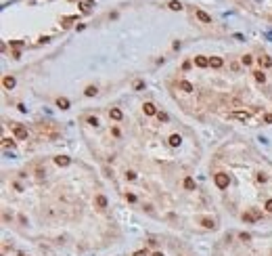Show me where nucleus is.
Here are the masks:
<instances>
[{
  "label": "nucleus",
  "mask_w": 272,
  "mask_h": 256,
  "mask_svg": "<svg viewBox=\"0 0 272 256\" xmlns=\"http://www.w3.org/2000/svg\"><path fill=\"white\" fill-rule=\"evenodd\" d=\"M2 145L4 147H15V141L13 139H2Z\"/></svg>",
  "instance_id": "obj_25"
},
{
  "label": "nucleus",
  "mask_w": 272,
  "mask_h": 256,
  "mask_svg": "<svg viewBox=\"0 0 272 256\" xmlns=\"http://www.w3.org/2000/svg\"><path fill=\"white\" fill-rule=\"evenodd\" d=\"M157 118H159V122H168V120H170L168 114H163V111H157Z\"/></svg>",
  "instance_id": "obj_24"
},
{
  "label": "nucleus",
  "mask_w": 272,
  "mask_h": 256,
  "mask_svg": "<svg viewBox=\"0 0 272 256\" xmlns=\"http://www.w3.org/2000/svg\"><path fill=\"white\" fill-rule=\"evenodd\" d=\"M197 19L203 21V23H212V17H209L205 11H197Z\"/></svg>",
  "instance_id": "obj_14"
},
{
  "label": "nucleus",
  "mask_w": 272,
  "mask_h": 256,
  "mask_svg": "<svg viewBox=\"0 0 272 256\" xmlns=\"http://www.w3.org/2000/svg\"><path fill=\"white\" fill-rule=\"evenodd\" d=\"M180 143H182V136H180V134H172V136H170V145H172V147H178Z\"/></svg>",
  "instance_id": "obj_16"
},
{
  "label": "nucleus",
  "mask_w": 272,
  "mask_h": 256,
  "mask_svg": "<svg viewBox=\"0 0 272 256\" xmlns=\"http://www.w3.org/2000/svg\"><path fill=\"white\" fill-rule=\"evenodd\" d=\"M57 107H61V109H69V99H67V97H59V99H57Z\"/></svg>",
  "instance_id": "obj_15"
},
{
  "label": "nucleus",
  "mask_w": 272,
  "mask_h": 256,
  "mask_svg": "<svg viewBox=\"0 0 272 256\" xmlns=\"http://www.w3.org/2000/svg\"><path fill=\"white\" fill-rule=\"evenodd\" d=\"M222 65H224L222 57H212V59H209V67H214V69H220Z\"/></svg>",
  "instance_id": "obj_11"
},
{
  "label": "nucleus",
  "mask_w": 272,
  "mask_h": 256,
  "mask_svg": "<svg viewBox=\"0 0 272 256\" xmlns=\"http://www.w3.org/2000/svg\"><path fill=\"white\" fill-rule=\"evenodd\" d=\"M258 63H260L262 67H272V59L268 57V55H262V57L258 59Z\"/></svg>",
  "instance_id": "obj_13"
},
{
  "label": "nucleus",
  "mask_w": 272,
  "mask_h": 256,
  "mask_svg": "<svg viewBox=\"0 0 272 256\" xmlns=\"http://www.w3.org/2000/svg\"><path fill=\"white\" fill-rule=\"evenodd\" d=\"M264 122H266V124H272V114H266V116H264Z\"/></svg>",
  "instance_id": "obj_32"
},
{
  "label": "nucleus",
  "mask_w": 272,
  "mask_h": 256,
  "mask_svg": "<svg viewBox=\"0 0 272 256\" xmlns=\"http://www.w3.org/2000/svg\"><path fill=\"white\" fill-rule=\"evenodd\" d=\"M258 183H266V176H264V174H262V172H260V174H258Z\"/></svg>",
  "instance_id": "obj_34"
},
{
  "label": "nucleus",
  "mask_w": 272,
  "mask_h": 256,
  "mask_svg": "<svg viewBox=\"0 0 272 256\" xmlns=\"http://www.w3.org/2000/svg\"><path fill=\"white\" fill-rule=\"evenodd\" d=\"M92 2H94V0H82V4H80V6H82V11H84V13H88V11H90Z\"/></svg>",
  "instance_id": "obj_20"
},
{
  "label": "nucleus",
  "mask_w": 272,
  "mask_h": 256,
  "mask_svg": "<svg viewBox=\"0 0 272 256\" xmlns=\"http://www.w3.org/2000/svg\"><path fill=\"white\" fill-rule=\"evenodd\" d=\"M94 204H96V208L103 210V208H107V197H105V195H96V197H94Z\"/></svg>",
  "instance_id": "obj_12"
},
{
  "label": "nucleus",
  "mask_w": 272,
  "mask_h": 256,
  "mask_svg": "<svg viewBox=\"0 0 272 256\" xmlns=\"http://www.w3.org/2000/svg\"><path fill=\"white\" fill-rule=\"evenodd\" d=\"M96 92H98V88H96V86H86V90H84V94H86V97H94Z\"/></svg>",
  "instance_id": "obj_19"
},
{
  "label": "nucleus",
  "mask_w": 272,
  "mask_h": 256,
  "mask_svg": "<svg viewBox=\"0 0 272 256\" xmlns=\"http://www.w3.org/2000/svg\"><path fill=\"white\" fill-rule=\"evenodd\" d=\"M13 134H15L17 139H27V130L21 126V124H15V126H13Z\"/></svg>",
  "instance_id": "obj_2"
},
{
  "label": "nucleus",
  "mask_w": 272,
  "mask_h": 256,
  "mask_svg": "<svg viewBox=\"0 0 272 256\" xmlns=\"http://www.w3.org/2000/svg\"><path fill=\"white\" fill-rule=\"evenodd\" d=\"M266 210L272 214V200H268V202H266Z\"/></svg>",
  "instance_id": "obj_35"
},
{
  "label": "nucleus",
  "mask_w": 272,
  "mask_h": 256,
  "mask_svg": "<svg viewBox=\"0 0 272 256\" xmlns=\"http://www.w3.org/2000/svg\"><path fill=\"white\" fill-rule=\"evenodd\" d=\"M241 218H243V222H253V220H255V216H253V214H243V216H241Z\"/></svg>",
  "instance_id": "obj_22"
},
{
  "label": "nucleus",
  "mask_w": 272,
  "mask_h": 256,
  "mask_svg": "<svg viewBox=\"0 0 272 256\" xmlns=\"http://www.w3.org/2000/svg\"><path fill=\"white\" fill-rule=\"evenodd\" d=\"M126 200H128V202H136V195L134 193H126Z\"/></svg>",
  "instance_id": "obj_31"
},
{
  "label": "nucleus",
  "mask_w": 272,
  "mask_h": 256,
  "mask_svg": "<svg viewBox=\"0 0 272 256\" xmlns=\"http://www.w3.org/2000/svg\"><path fill=\"white\" fill-rule=\"evenodd\" d=\"M88 124H90V126H98V118H96V116H90V118H88Z\"/></svg>",
  "instance_id": "obj_27"
},
{
  "label": "nucleus",
  "mask_w": 272,
  "mask_h": 256,
  "mask_svg": "<svg viewBox=\"0 0 272 256\" xmlns=\"http://www.w3.org/2000/svg\"><path fill=\"white\" fill-rule=\"evenodd\" d=\"M230 118H234V120H241V122H247L251 116H249L247 111H232V114H230Z\"/></svg>",
  "instance_id": "obj_5"
},
{
  "label": "nucleus",
  "mask_w": 272,
  "mask_h": 256,
  "mask_svg": "<svg viewBox=\"0 0 272 256\" xmlns=\"http://www.w3.org/2000/svg\"><path fill=\"white\" fill-rule=\"evenodd\" d=\"M153 256H163V254H161V252H155V254H153Z\"/></svg>",
  "instance_id": "obj_37"
},
{
  "label": "nucleus",
  "mask_w": 272,
  "mask_h": 256,
  "mask_svg": "<svg viewBox=\"0 0 272 256\" xmlns=\"http://www.w3.org/2000/svg\"><path fill=\"white\" fill-rule=\"evenodd\" d=\"M195 65H197V67H207V65H209V59L203 57V55H199V57H195Z\"/></svg>",
  "instance_id": "obj_10"
},
{
  "label": "nucleus",
  "mask_w": 272,
  "mask_h": 256,
  "mask_svg": "<svg viewBox=\"0 0 272 256\" xmlns=\"http://www.w3.org/2000/svg\"><path fill=\"white\" fill-rule=\"evenodd\" d=\"M144 88V80H136L134 82V90H142Z\"/></svg>",
  "instance_id": "obj_26"
},
{
  "label": "nucleus",
  "mask_w": 272,
  "mask_h": 256,
  "mask_svg": "<svg viewBox=\"0 0 272 256\" xmlns=\"http://www.w3.org/2000/svg\"><path fill=\"white\" fill-rule=\"evenodd\" d=\"M178 88L184 90V92H193V90H195V86L190 84L188 80H180V82H178Z\"/></svg>",
  "instance_id": "obj_8"
},
{
  "label": "nucleus",
  "mask_w": 272,
  "mask_h": 256,
  "mask_svg": "<svg viewBox=\"0 0 272 256\" xmlns=\"http://www.w3.org/2000/svg\"><path fill=\"white\" fill-rule=\"evenodd\" d=\"M253 76H255V80H258V82H262V84L266 82V74H264L262 69H258V72H253Z\"/></svg>",
  "instance_id": "obj_18"
},
{
  "label": "nucleus",
  "mask_w": 272,
  "mask_h": 256,
  "mask_svg": "<svg viewBox=\"0 0 272 256\" xmlns=\"http://www.w3.org/2000/svg\"><path fill=\"white\" fill-rule=\"evenodd\" d=\"M241 61H243V65H251V63H253V57H251V55H245Z\"/></svg>",
  "instance_id": "obj_23"
},
{
  "label": "nucleus",
  "mask_w": 272,
  "mask_h": 256,
  "mask_svg": "<svg viewBox=\"0 0 272 256\" xmlns=\"http://www.w3.org/2000/svg\"><path fill=\"white\" fill-rule=\"evenodd\" d=\"M214 183H216L218 189H226L228 183H230V178H228V174H224V172H218V174H214Z\"/></svg>",
  "instance_id": "obj_1"
},
{
  "label": "nucleus",
  "mask_w": 272,
  "mask_h": 256,
  "mask_svg": "<svg viewBox=\"0 0 272 256\" xmlns=\"http://www.w3.org/2000/svg\"><path fill=\"white\" fill-rule=\"evenodd\" d=\"M134 256H147V250H138V252H134Z\"/></svg>",
  "instance_id": "obj_36"
},
{
  "label": "nucleus",
  "mask_w": 272,
  "mask_h": 256,
  "mask_svg": "<svg viewBox=\"0 0 272 256\" xmlns=\"http://www.w3.org/2000/svg\"><path fill=\"white\" fill-rule=\"evenodd\" d=\"M199 222L205 227V229H216V220L214 218H207V216H201L199 218Z\"/></svg>",
  "instance_id": "obj_6"
},
{
  "label": "nucleus",
  "mask_w": 272,
  "mask_h": 256,
  "mask_svg": "<svg viewBox=\"0 0 272 256\" xmlns=\"http://www.w3.org/2000/svg\"><path fill=\"white\" fill-rule=\"evenodd\" d=\"M109 118H111V120H115V122H119V120L124 118V114H122V109L111 107V109H109Z\"/></svg>",
  "instance_id": "obj_4"
},
{
  "label": "nucleus",
  "mask_w": 272,
  "mask_h": 256,
  "mask_svg": "<svg viewBox=\"0 0 272 256\" xmlns=\"http://www.w3.org/2000/svg\"><path fill=\"white\" fill-rule=\"evenodd\" d=\"M239 237H241V242H249V239H251V235H249V233H241Z\"/></svg>",
  "instance_id": "obj_29"
},
{
  "label": "nucleus",
  "mask_w": 272,
  "mask_h": 256,
  "mask_svg": "<svg viewBox=\"0 0 272 256\" xmlns=\"http://www.w3.org/2000/svg\"><path fill=\"white\" fill-rule=\"evenodd\" d=\"M168 6H170L172 11H180V8H182V2H178V0H172Z\"/></svg>",
  "instance_id": "obj_21"
},
{
  "label": "nucleus",
  "mask_w": 272,
  "mask_h": 256,
  "mask_svg": "<svg viewBox=\"0 0 272 256\" xmlns=\"http://www.w3.org/2000/svg\"><path fill=\"white\" fill-rule=\"evenodd\" d=\"M2 86H4L6 90L15 88V78H13V76H4V78H2Z\"/></svg>",
  "instance_id": "obj_9"
},
{
  "label": "nucleus",
  "mask_w": 272,
  "mask_h": 256,
  "mask_svg": "<svg viewBox=\"0 0 272 256\" xmlns=\"http://www.w3.org/2000/svg\"><path fill=\"white\" fill-rule=\"evenodd\" d=\"M13 59H21V50H13Z\"/></svg>",
  "instance_id": "obj_33"
},
{
  "label": "nucleus",
  "mask_w": 272,
  "mask_h": 256,
  "mask_svg": "<svg viewBox=\"0 0 272 256\" xmlns=\"http://www.w3.org/2000/svg\"><path fill=\"white\" fill-rule=\"evenodd\" d=\"M54 164H57V166H69V164H71V158H67V155H57V158H54Z\"/></svg>",
  "instance_id": "obj_7"
},
{
  "label": "nucleus",
  "mask_w": 272,
  "mask_h": 256,
  "mask_svg": "<svg viewBox=\"0 0 272 256\" xmlns=\"http://www.w3.org/2000/svg\"><path fill=\"white\" fill-rule=\"evenodd\" d=\"M142 109H144V114H147V116H157V107H155L151 101H147V103L142 105Z\"/></svg>",
  "instance_id": "obj_3"
},
{
  "label": "nucleus",
  "mask_w": 272,
  "mask_h": 256,
  "mask_svg": "<svg viewBox=\"0 0 272 256\" xmlns=\"http://www.w3.org/2000/svg\"><path fill=\"white\" fill-rule=\"evenodd\" d=\"M182 185H184V189H188V191H193V189H195V181H193L190 176H186Z\"/></svg>",
  "instance_id": "obj_17"
},
{
  "label": "nucleus",
  "mask_w": 272,
  "mask_h": 256,
  "mask_svg": "<svg viewBox=\"0 0 272 256\" xmlns=\"http://www.w3.org/2000/svg\"><path fill=\"white\" fill-rule=\"evenodd\" d=\"M126 178H128V181H134V178H136V172H134V170H128V172H126Z\"/></svg>",
  "instance_id": "obj_28"
},
{
  "label": "nucleus",
  "mask_w": 272,
  "mask_h": 256,
  "mask_svg": "<svg viewBox=\"0 0 272 256\" xmlns=\"http://www.w3.org/2000/svg\"><path fill=\"white\" fill-rule=\"evenodd\" d=\"M230 69H232V72H239V69H241V65H239V63H234V61H232V63H230Z\"/></svg>",
  "instance_id": "obj_30"
}]
</instances>
